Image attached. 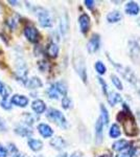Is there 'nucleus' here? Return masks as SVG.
<instances>
[{"label":"nucleus","instance_id":"obj_44","mask_svg":"<svg viewBox=\"0 0 140 157\" xmlns=\"http://www.w3.org/2000/svg\"><path fill=\"white\" fill-rule=\"evenodd\" d=\"M137 117H138V120L140 121V111H138V112H137Z\"/></svg>","mask_w":140,"mask_h":157},{"label":"nucleus","instance_id":"obj_39","mask_svg":"<svg viewBox=\"0 0 140 157\" xmlns=\"http://www.w3.org/2000/svg\"><path fill=\"white\" fill-rule=\"evenodd\" d=\"M4 89V84L2 82H0V94L2 93V91Z\"/></svg>","mask_w":140,"mask_h":157},{"label":"nucleus","instance_id":"obj_45","mask_svg":"<svg viewBox=\"0 0 140 157\" xmlns=\"http://www.w3.org/2000/svg\"><path fill=\"white\" fill-rule=\"evenodd\" d=\"M35 157H44V156H43V155H36Z\"/></svg>","mask_w":140,"mask_h":157},{"label":"nucleus","instance_id":"obj_28","mask_svg":"<svg viewBox=\"0 0 140 157\" xmlns=\"http://www.w3.org/2000/svg\"><path fill=\"white\" fill-rule=\"evenodd\" d=\"M111 80L113 82V84L115 85V87L117 88L118 90H123V83L121 81L119 80V78H117L116 75H111Z\"/></svg>","mask_w":140,"mask_h":157},{"label":"nucleus","instance_id":"obj_22","mask_svg":"<svg viewBox=\"0 0 140 157\" xmlns=\"http://www.w3.org/2000/svg\"><path fill=\"white\" fill-rule=\"evenodd\" d=\"M136 154V147H133L132 144L130 143V146L128 147V149H126L124 151H123L121 153H119L116 157H134Z\"/></svg>","mask_w":140,"mask_h":157},{"label":"nucleus","instance_id":"obj_25","mask_svg":"<svg viewBox=\"0 0 140 157\" xmlns=\"http://www.w3.org/2000/svg\"><path fill=\"white\" fill-rule=\"evenodd\" d=\"M109 135L111 136L112 138H117L120 136V128L118 127L117 124H113L110 128V131H109Z\"/></svg>","mask_w":140,"mask_h":157},{"label":"nucleus","instance_id":"obj_23","mask_svg":"<svg viewBox=\"0 0 140 157\" xmlns=\"http://www.w3.org/2000/svg\"><path fill=\"white\" fill-rule=\"evenodd\" d=\"M53 85H55V90L58 91L59 94H62L63 97H66V95H67L68 88H67V85H66L65 82H57Z\"/></svg>","mask_w":140,"mask_h":157},{"label":"nucleus","instance_id":"obj_11","mask_svg":"<svg viewBox=\"0 0 140 157\" xmlns=\"http://www.w3.org/2000/svg\"><path fill=\"white\" fill-rule=\"evenodd\" d=\"M38 131H39L40 135H42L44 138H49L53 135L52 128L50 127L49 125L44 124V123L39 124V125H38Z\"/></svg>","mask_w":140,"mask_h":157},{"label":"nucleus","instance_id":"obj_12","mask_svg":"<svg viewBox=\"0 0 140 157\" xmlns=\"http://www.w3.org/2000/svg\"><path fill=\"white\" fill-rule=\"evenodd\" d=\"M103 131H104V124L101 121V118L99 117L95 124V143L98 144V145L103 141V137H104Z\"/></svg>","mask_w":140,"mask_h":157},{"label":"nucleus","instance_id":"obj_26","mask_svg":"<svg viewBox=\"0 0 140 157\" xmlns=\"http://www.w3.org/2000/svg\"><path fill=\"white\" fill-rule=\"evenodd\" d=\"M47 94H48V97H49V98H55V100H58L59 98V93H58V91L55 90V85H51L48 88Z\"/></svg>","mask_w":140,"mask_h":157},{"label":"nucleus","instance_id":"obj_40","mask_svg":"<svg viewBox=\"0 0 140 157\" xmlns=\"http://www.w3.org/2000/svg\"><path fill=\"white\" fill-rule=\"evenodd\" d=\"M99 157H112V154L111 153H106V154H103V155H100Z\"/></svg>","mask_w":140,"mask_h":157},{"label":"nucleus","instance_id":"obj_10","mask_svg":"<svg viewBox=\"0 0 140 157\" xmlns=\"http://www.w3.org/2000/svg\"><path fill=\"white\" fill-rule=\"evenodd\" d=\"M78 23H80V29L83 34H87L90 29V17L87 14H82L78 18Z\"/></svg>","mask_w":140,"mask_h":157},{"label":"nucleus","instance_id":"obj_31","mask_svg":"<svg viewBox=\"0 0 140 157\" xmlns=\"http://www.w3.org/2000/svg\"><path fill=\"white\" fill-rule=\"evenodd\" d=\"M9 148L6 149L7 150V153L9 154H13V155H14V154H16V153H18V149H17V147L14 145V144H9Z\"/></svg>","mask_w":140,"mask_h":157},{"label":"nucleus","instance_id":"obj_37","mask_svg":"<svg viewBox=\"0 0 140 157\" xmlns=\"http://www.w3.org/2000/svg\"><path fill=\"white\" fill-rule=\"evenodd\" d=\"M13 157H28V156L25 155V154H23V153H19V152H18V153L14 154V155H13Z\"/></svg>","mask_w":140,"mask_h":157},{"label":"nucleus","instance_id":"obj_30","mask_svg":"<svg viewBox=\"0 0 140 157\" xmlns=\"http://www.w3.org/2000/svg\"><path fill=\"white\" fill-rule=\"evenodd\" d=\"M0 106H1V107L3 108L4 110H11L12 107H13L11 101L4 100V98H2V100H1V102H0Z\"/></svg>","mask_w":140,"mask_h":157},{"label":"nucleus","instance_id":"obj_27","mask_svg":"<svg viewBox=\"0 0 140 157\" xmlns=\"http://www.w3.org/2000/svg\"><path fill=\"white\" fill-rule=\"evenodd\" d=\"M95 69H96V71L99 73V75H104V73H106L107 68H106L105 65H104L103 62L98 61V62L95 63Z\"/></svg>","mask_w":140,"mask_h":157},{"label":"nucleus","instance_id":"obj_32","mask_svg":"<svg viewBox=\"0 0 140 157\" xmlns=\"http://www.w3.org/2000/svg\"><path fill=\"white\" fill-rule=\"evenodd\" d=\"M98 82L100 83L101 87H103V92L105 93L106 95H108V85H107V83L101 78H98Z\"/></svg>","mask_w":140,"mask_h":157},{"label":"nucleus","instance_id":"obj_41","mask_svg":"<svg viewBox=\"0 0 140 157\" xmlns=\"http://www.w3.org/2000/svg\"><path fill=\"white\" fill-rule=\"evenodd\" d=\"M70 157H81V154L78 153V152H75V153H73Z\"/></svg>","mask_w":140,"mask_h":157},{"label":"nucleus","instance_id":"obj_34","mask_svg":"<svg viewBox=\"0 0 140 157\" xmlns=\"http://www.w3.org/2000/svg\"><path fill=\"white\" fill-rule=\"evenodd\" d=\"M48 68V63L46 61H42V62H39V69L41 71H45Z\"/></svg>","mask_w":140,"mask_h":157},{"label":"nucleus","instance_id":"obj_38","mask_svg":"<svg viewBox=\"0 0 140 157\" xmlns=\"http://www.w3.org/2000/svg\"><path fill=\"white\" fill-rule=\"evenodd\" d=\"M0 130L1 131H6V125H4V123L0 120Z\"/></svg>","mask_w":140,"mask_h":157},{"label":"nucleus","instance_id":"obj_42","mask_svg":"<svg viewBox=\"0 0 140 157\" xmlns=\"http://www.w3.org/2000/svg\"><path fill=\"white\" fill-rule=\"evenodd\" d=\"M9 3H11L12 6H17V4H18V1H12V0H9Z\"/></svg>","mask_w":140,"mask_h":157},{"label":"nucleus","instance_id":"obj_3","mask_svg":"<svg viewBox=\"0 0 140 157\" xmlns=\"http://www.w3.org/2000/svg\"><path fill=\"white\" fill-rule=\"evenodd\" d=\"M108 59L111 61L112 64H113L114 66H115L116 69L118 70V72H120L121 75H123V77L126 78V80L128 81V82L132 83V84H136V83H137V78L135 77L134 72L132 71V70L130 69L129 67L123 66V65H119V64H117V63L113 62V61L110 59V56H109V55H108Z\"/></svg>","mask_w":140,"mask_h":157},{"label":"nucleus","instance_id":"obj_14","mask_svg":"<svg viewBox=\"0 0 140 157\" xmlns=\"http://www.w3.org/2000/svg\"><path fill=\"white\" fill-rule=\"evenodd\" d=\"M32 109L37 114H42L46 110V104L43 102L42 100H35L32 103Z\"/></svg>","mask_w":140,"mask_h":157},{"label":"nucleus","instance_id":"obj_5","mask_svg":"<svg viewBox=\"0 0 140 157\" xmlns=\"http://www.w3.org/2000/svg\"><path fill=\"white\" fill-rule=\"evenodd\" d=\"M73 66H74L78 75L82 78L83 82L87 83V71H86L85 61H84L82 56H78V57L74 58V60H73Z\"/></svg>","mask_w":140,"mask_h":157},{"label":"nucleus","instance_id":"obj_1","mask_svg":"<svg viewBox=\"0 0 140 157\" xmlns=\"http://www.w3.org/2000/svg\"><path fill=\"white\" fill-rule=\"evenodd\" d=\"M123 108L124 110L120 111L117 115V121L123 124V128L127 135L136 136L139 133V129L136 124V121H135V117L131 113L130 109L127 107L126 104H123Z\"/></svg>","mask_w":140,"mask_h":157},{"label":"nucleus","instance_id":"obj_13","mask_svg":"<svg viewBox=\"0 0 140 157\" xmlns=\"http://www.w3.org/2000/svg\"><path fill=\"white\" fill-rule=\"evenodd\" d=\"M50 146H51L53 149H55V150L62 151L63 149L66 148L67 144H66L65 139L63 137H61V136H57V137H53L51 140H50Z\"/></svg>","mask_w":140,"mask_h":157},{"label":"nucleus","instance_id":"obj_17","mask_svg":"<svg viewBox=\"0 0 140 157\" xmlns=\"http://www.w3.org/2000/svg\"><path fill=\"white\" fill-rule=\"evenodd\" d=\"M129 146H130L129 141H127L126 139H120V140H117L112 145V149L117 152H123L126 149H128Z\"/></svg>","mask_w":140,"mask_h":157},{"label":"nucleus","instance_id":"obj_46","mask_svg":"<svg viewBox=\"0 0 140 157\" xmlns=\"http://www.w3.org/2000/svg\"><path fill=\"white\" fill-rule=\"evenodd\" d=\"M139 93H140V92H139Z\"/></svg>","mask_w":140,"mask_h":157},{"label":"nucleus","instance_id":"obj_36","mask_svg":"<svg viewBox=\"0 0 140 157\" xmlns=\"http://www.w3.org/2000/svg\"><path fill=\"white\" fill-rule=\"evenodd\" d=\"M85 6L88 7V9L92 10L94 6V1L93 0H85Z\"/></svg>","mask_w":140,"mask_h":157},{"label":"nucleus","instance_id":"obj_21","mask_svg":"<svg viewBox=\"0 0 140 157\" xmlns=\"http://www.w3.org/2000/svg\"><path fill=\"white\" fill-rule=\"evenodd\" d=\"M107 98H108V102H109V104H110L111 106H114L115 104L120 103L121 101H123V98H121V95L118 94V93H116V92L108 93Z\"/></svg>","mask_w":140,"mask_h":157},{"label":"nucleus","instance_id":"obj_2","mask_svg":"<svg viewBox=\"0 0 140 157\" xmlns=\"http://www.w3.org/2000/svg\"><path fill=\"white\" fill-rule=\"evenodd\" d=\"M46 116L48 120H50L53 123H55L59 127L63 128V129H66L68 126L67 124V121H66L64 114H63L61 111H59L58 109H55V108H49L47 110V113H46Z\"/></svg>","mask_w":140,"mask_h":157},{"label":"nucleus","instance_id":"obj_4","mask_svg":"<svg viewBox=\"0 0 140 157\" xmlns=\"http://www.w3.org/2000/svg\"><path fill=\"white\" fill-rule=\"evenodd\" d=\"M36 14L39 19L40 25L42 27H51L52 26V20L51 17L49 16V13L43 7H37L36 9Z\"/></svg>","mask_w":140,"mask_h":157},{"label":"nucleus","instance_id":"obj_29","mask_svg":"<svg viewBox=\"0 0 140 157\" xmlns=\"http://www.w3.org/2000/svg\"><path fill=\"white\" fill-rule=\"evenodd\" d=\"M71 105H72V102H71V100L67 97V95L62 98V107L64 109H66V110H67V109H70L72 107Z\"/></svg>","mask_w":140,"mask_h":157},{"label":"nucleus","instance_id":"obj_43","mask_svg":"<svg viewBox=\"0 0 140 157\" xmlns=\"http://www.w3.org/2000/svg\"><path fill=\"white\" fill-rule=\"evenodd\" d=\"M57 157H68V155H67V153H62V154H60V155H58Z\"/></svg>","mask_w":140,"mask_h":157},{"label":"nucleus","instance_id":"obj_24","mask_svg":"<svg viewBox=\"0 0 140 157\" xmlns=\"http://www.w3.org/2000/svg\"><path fill=\"white\" fill-rule=\"evenodd\" d=\"M100 111H101V116H100L101 121H103V124H105V125H108L109 121H110V116H109V112L104 104L100 105Z\"/></svg>","mask_w":140,"mask_h":157},{"label":"nucleus","instance_id":"obj_19","mask_svg":"<svg viewBox=\"0 0 140 157\" xmlns=\"http://www.w3.org/2000/svg\"><path fill=\"white\" fill-rule=\"evenodd\" d=\"M139 6L134 1H130L126 4V13L129 15H138L139 14Z\"/></svg>","mask_w":140,"mask_h":157},{"label":"nucleus","instance_id":"obj_9","mask_svg":"<svg viewBox=\"0 0 140 157\" xmlns=\"http://www.w3.org/2000/svg\"><path fill=\"white\" fill-rule=\"evenodd\" d=\"M15 133L22 136V137H30L32 135V133H34V131L30 128V126L23 124V125H19L18 127L15 128Z\"/></svg>","mask_w":140,"mask_h":157},{"label":"nucleus","instance_id":"obj_20","mask_svg":"<svg viewBox=\"0 0 140 157\" xmlns=\"http://www.w3.org/2000/svg\"><path fill=\"white\" fill-rule=\"evenodd\" d=\"M121 18H123L121 14L117 11H113L107 15V20H108L109 23H116V22L120 21Z\"/></svg>","mask_w":140,"mask_h":157},{"label":"nucleus","instance_id":"obj_6","mask_svg":"<svg viewBox=\"0 0 140 157\" xmlns=\"http://www.w3.org/2000/svg\"><path fill=\"white\" fill-rule=\"evenodd\" d=\"M24 36L28 40L29 42L32 43H38L40 41V38H41V35H40L39 30H38L34 25L28 24L24 27Z\"/></svg>","mask_w":140,"mask_h":157},{"label":"nucleus","instance_id":"obj_18","mask_svg":"<svg viewBox=\"0 0 140 157\" xmlns=\"http://www.w3.org/2000/svg\"><path fill=\"white\" fill-rule=\"evenodd\" d=\"M29 149L34 152H39L43 149V143L40 139H36V138H30L27 143Z\"/></svg>","mask_w":140,"mask_h":157},{"label":"nucleus","instance_id":"obj_35","mask_svg":"<svg viewBox=\"0 0 140 157\" xmlns=\"http://www.w3.org/2000/svg\"><path fill=\"white\" fill-rule=\"evenodd\" d=\"M9 153H7L6 148H4L3 146L0 144V157H7Z\"/></svg>","mask_w":140,"mask_h":157},{"label":"nucleus","instance_id":"obj_16","mask_svg":"<svg viewBox=\"0 0 140 157\" xmlns=\"http://www.w3.org/2000/svg\"><path fill=\"white\" fill-rule=\"evenodd\" d=\"M46 54H47L48 57L52 58V59H55V58L58 57V55H59V46H58L57 43L50 42L49 44L47 45Z\"/></svg>","mask_w":140,"mask_h":157},{"label":"nucleus","instance_id":"obj_33","mask_svg":"<svg viewBox=\"0 0 140 157\" xmlns=\"http://www.w3.org/2000/svg\"><path fill=\"white\" fill-rule=\"evenodd\" d=\"M11 88L9 87H6V86H4V89L2 91V98H4V100H7V97H9V94H11Z\"/></svg>","mask_w":140,"mask_h":157},{"label":"nucleus","instance_id":"obj_8","mask_svg":"<svg viewBox=\"0 0 140 157\" xmlns=\"http://www.w3.org/2000/svg\"><path fill=\"white\" fill-rule=\"evenodd\" d=\"M28 102H29L28 98L25 97V95H22V94H14L11 98L12 105H15L20 108H25L27 105H28Z\"/></svg>","mask_w":140,"mask_h":157},{"label":"nucleus","instance_id":"obj_7","mask_svg":"<svg viewBox=\"0 0 140 157\" xmlns=\"http://www.w3.org/2000/svg\"><path fill=\"white\" fill-rule=\"evenodd\" d=\"M100 46V37L98 34H94L92 35V37L90 38L89 42L87 43V49L90 54H94L99 49Z\"/></svg>","mask_w":140,"mask_h":157},{"label":"nucleus","instance_id":"obj_15","mask_svg":"<svg viewBox=\"0 0 140 157\" xmlns=\"http://www.w3.org/2000/svg\"><path fill=\"white\" fill-rule=\"evenodd\" d=\"M25 86H26L27 88H29V89H38V88L42 87L43 83L38 77H32V78H30L29 80L27 78L26 83H25Z\"/></svg>","mask_w":140,"mask_h":157}]
</instances>
